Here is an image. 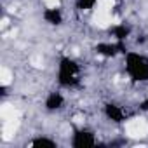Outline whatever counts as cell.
Listing matches in <instances>:
<instances>
[{
    "mask_svg": "<svg viewBox=\"0 0 148 148\" xmlns=\"http://www.w3.org/2000/svg\"><path fill=\"white\" fill-rule=\"evenodd\" d=\"M125 70L129 77L138 82L148 80V58L138 52H129L125 56Z\"/></svg>",
    "mask_w": 148,
    "mask_h": 148,
    "instance_id": "1",
    "label": "cell"
},
{
    "mask_svg": "<svg viewBox=\"0 0 148 148\" xmlns=\"http://www.w3.org/2000/svg\"><path fill=\"white\" fill-rule=\"evenodd\" d=\"M79 75H80V68L79 64L70 59V58H63L58 68V80L61 86L70 87V86H75L79 82Z\"/></svg>",
    "mask_w": 148,
    "mask_h": 148,
    "instance_id": "2",
    "label": "cell"
},
{
    "mask_svg": "<svg viewBox=\"0 0 148 148\" xmlns=\"http://www.w3.org/2000/svg\"><path fill=\"white\" fill-rule=\"evenodd\" d=\"M125 132L131 138H143L148 134V122L145 119H132L125 124Z\"/></svg>",
    "mask_w": 148,
    "mask_h": 148,
    "instance_id": "3",
    "label": "cell"
},
{
    "mask_svg": "<svg viewBox=\"0 0 148 148\" xmlns=\"http://www.w3.org/2000/svg\"><path fill=\"white\" fill-rule=\"evenodd\" d=\"M71 145L77 146V148H87V146L96 145V138H94V134L89 132V131H79L75 136H73Z\"/></svg>",
    "mask_w": 148,
    "mask_h": 148,
    "instance_id": "4",
    "label": "cell"
},
{
    "mask_svg": "<svg viewBox=\"0 0 148 148\" xmlns=\"http://www.w3.org/2000/svg\"><path fill=\"white\" fill-rule=\"evenodd\" d=\"M44 19H45V23H49V25H61L63 14H61V11H59L58 7H47L45 12H44Z\"/></svg>",
    "mask_w": 148,
    "mask_h": 148,
    "instance_id": "5",
    "label": "cell"
},
{
    "mask_svg": "<svg viewBox=\"0 0 148 148\" xmlns=\"http://www.w3.org/2000/svg\"><path fill=\"white\" fill-rule=\"evenodd\" d=\"M63 105H64V98H63L59 92H51V94L47 96V99H45V108L51 110V112L59 110Z\"/></svg>",
    "mask_w": 148,
    "mask_h": 148,
    "instance_id": "6",
    "label": "cell"
},
{
    "mask_svg": "<svg viewBox=\"0 0 148 148\" xmlns=\"http://www.w3.org/2000/svg\"><path fill=\"white\" fill-rule=\"evenodd\" d=\"M105 113H106V117H108L110 120H113V122H124V117H125L124 110H122L120 106H117V105H106Z\"/></svg>",
    "mask_w": 148,
    "mask_h": 148,
    "instance_id": "7",
    "label": "cell"
},
{
    "mask_svg": "<svg viewBox=\"0 0 148 148\" xmlns=\"http://www.w3.org/2000/svg\"><path fill=\"white\" fill-rule=\"evenodd\" d=\"M119 49H120V45H119V44H110V42H106V44H99V45L96 47L98 54H101V56H106V58H112V56H115Z\"/></svg>",
    "mask_w": 148,
    "mask_h": 148,
    "instance_id": "8",
    "label": "cell"
},
{
    "mask_svg": "<svg viewBox=\"0 0 148 148\" xmlns=\"http://www.w3.org/2000/svg\"><path fill=\"white\" fill-rule=\"evenodd\" d=\"M129 32H131V30H129L125 25H122V23H117V25H113V28H112V33H113V37H115L117 40H124V38H127Z\"/></svg>",
    "mask_w": 148,
    "mask_h": 148,
    "instance_id": "9",
    "label": "cell"
},
{
    "mask_svg": "<svg viewBox=\"0 0 148 148\" xmlns=\"http://www.w3.org/2000/svg\"><path fill=\"white\" fill-rule=\"evenodd\" d=\"M98 2L99 0H77V7L80 11H89V9H94Z\"/></svg>",
    "mask_w": 148,
    "mask_h": 148,
    "instance_id": "10",
    "label": "cell"
},
{
    "mask_svg": "<svg viewBox=\"0 0 148 148\" xmlns=\"http://www.w3.org/2000/svg\"><path fill=\"white\" fill-rule=\"evenodd\" d=\"M11 80H12V73H11V70L2 68V71H0V84H2V87H7V86L11 84Z\"/></svg>",
    "mask_w": 148,
    "mask_h": 148,
    "instance_id": "11",
    "label": "cell"
},
{
    "mask_svg": "<svg viewBox=\"0 0 148 148\" xmlns=\"http://www.w3.org/2000/svg\"><path fill=\"white\" fill-rule=\"evenodd\" d=\"M30 145L32 146H56V141L47 139V138H38V139H33Z\"/></svg>",
    "mask_w": 148,
    "mask_h": 148,
    "instance_id": "12",
    "label": "cell"
},
{
    "mask_svg": "<svg viewBox=\"0 0 148 148\" xmlns=\"http://www.w3.org/2000/svg\"><path fill=\"white\" fill-rule=\"evenodd\" d=\"M44 2L47 4V7H58V2H59V0H44Z\"/></svg>",
    "mask_w": 148,
    "mask_h": 148,
    "instance_id": "13",
    "label": "cell"
},
{
    "mask_svg": "<svg viewBox=\"0 0 148 148\" xmlns=\"http://www.w3.org/2000/svg\"><path fill=\"white\" fill-rule=\"evenodd\" d=\"M143 108H145V110H148V101H145V103H143Z\"/></svg>",
    "mask_w": 148,
    "mask_h": 148,
    "instance_id": "14",
    "label": "cell"
}]
</instances>
